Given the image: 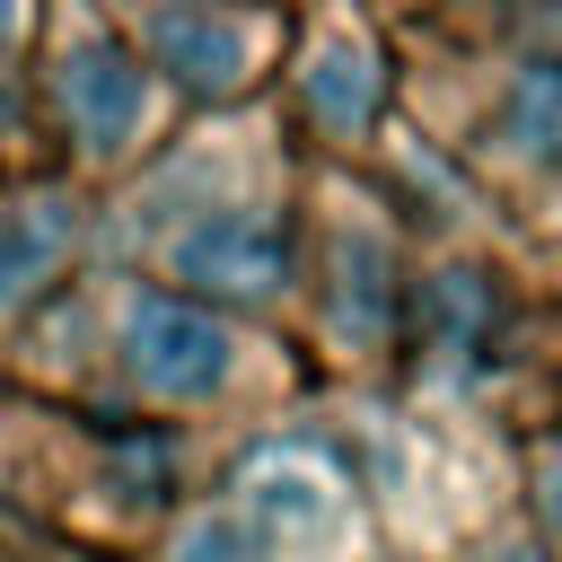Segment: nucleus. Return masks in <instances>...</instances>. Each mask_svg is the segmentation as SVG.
Masks as SVG:
<instances>
[{"label":"nucleus","mask_w":562,"mask_h":562,"mask_svg":"<svg viewBox=\"0 0 562 562\" xmlns=\"http://www.w3.org/2000/svg\"><path fill=\"white\" fill-rule=\"evenodd\" d=\"M97 263V184L44 167L0 184V360Z\"/></svg>","instance_id":"obj_9"},{"label":"nucleus","mask_w":562,"mask_h":562,"mask_svg":"<svg viewBox=\"0 0 562 562\" xmlns=\"http://www.w3.org/2000/svg\"><path fill=\"white\" fill-rule=\"evenodd\" d=\"M0 386L184 430L202 448L255 439L316 404V378L281 325L184 299L149 272L88 263L0 360Z\"/></svg>","instance_id":"obj_1"},{"label":"nucleus","mask_w":562,"mask_h":562,"mask_svg":"<svg viewBox=\"0 0 562 562\" xmlns=\"http://www.w3.org/2000/svg\"><path fill=\"white\" fill-rule=\"evenodd\" d=\"M0 562H123V553H88V544H61V536H35V527L0 518Z\"/></svg>","instance_id":"obj_13"},{"label":"nucleus","mask_w":562,"mask_h":562,"mask_svg":"<svg viewBox=\"0 0 562 562\" xmlns=\"http://www.w3.org/2000/svg\"><path fill=\"white\" fill-rule=\"evenodd\" d=\"M299 220H307V158L281 140V114L228 105L184 114L132 176L97 193V263L149 272L184 299L290 334L299 290Z\"/></svg>","instance_id":"obj_2"},{"label":"nucleus","mask_w":562,"mask_h":562,"mask_svg":"<svg viewBox=\"0 0 562 562\" xmlns=\"http://www.w3.org/2000/svg\"><path fill=\"white\" fill-rule=\"evenodd\" d=\"M439 562H562V553L536 536V518H527L518 501H501V509H492V518H474Z\"/></svg>","instance_id":"obj_12"},{"label":"nucleus","mask_w":562,"mask_h":562,"mask_svg":"<svg viewBox=\"0 0 562 562\" xmlns=\"http://www.w3.org/2000/svg\"><path fill=\"white\" fill-rule=\"evenodd\" d=\"M211 483H220V501L237 509V527L255 536L263 562H369L386 544L351 457L334 448V430L316 413H290L255 439H228Z\"/></svg>","instance_id":"obj_5"},{"label":"nucleus","mask_w":562,"mask_h":562,"mask_svg":"<svg viewBox=\"0 0 562 562\" xmlns=\"http://www.w3.org/2000/svg\"><path fill=\"white\" fill-rule=\"evenodd\" d=\"M281 105L307 167H360L395 123V53L369 18L325 9L281 44Z\"/></svg>","instance_id":"obj_8"},{"label":"nucleus","mask_w":562,"mask_h":562,"mask_svg":"<svg viewBox=\"0 0 562 562\" xmlns=\"http://www.w3.org/2000/svg\"><path fill=\"white\" fill-rule=\"evenodd\" d=\"M369 562H439V553H413V544H378Z\"/></svg>","instance_id":"obj_16"},{"label":"nucleus","mask_w":562,"mask_h":562,"mask_svg":"<svg viewBox=\"0 0 562 562\" xmlns=\"http://www.w3.org/2000/svg\"><path fill=\"white\" fill-rule=\"evenodd\" d=\"M140 562H263V553H255V536L237 527V509L220 501V483H202V492L158 527V544H149Z\"/></svg>","instance_id":"obj_10"},{"label":"nucleus","mask_w":562,"mask_h":562,"mask_svg":"<svg viewBox=\"0 0 562 562\" xmlns=\"http://www.w3.org/2000/svg\"><path fill=\"white\" fill-rule=\"evenodd\" d=\"M211 465H220V448H202L184 430L0 386V518H18L35 536L140 562L158 544V527L211 483Z\"/></svg>","instance_id":"obj_3"},{"label":"nucleus","mask_w":562,"mask_h":562,"mask_svg":"<svg viewBox=\"0 0 562 562\" xmlns=\"http://www.w3.org/2000/svg\"><path fill=\"white\" fill-rule=\"evenodd\" d=\"M105 18L149 61L176 114L255 105L263 79L281 70V18L263 0H105Z\"/></svg>","instance_id":"obj_7"},{"label":"nucleus","mask_w":562,"mask_h":562,"mask_svg":"<svg viewBox=\"0 0 562 562\" xmlns=\"http://www.w3.org/2000/svg\"><path fill=\"white\" fill-rule=\"evenodd\" d=\"M509 501L536 518V536L562 553V422H536L509 439Z\"/></svg>","instance_id":"obj_11"},{"label":"nucleus","mask_w":562,"mask_h":562,"mask_svg":"<svg viewBox=\"0 0 562 562\" xmlns=\"http://www.w3.org/2000/svg\"><path fill=\"white\" fill-rule=\"evenodd\" d=\"M536 237H544V255H553V281H562V184H544V193H536Z\"/></svg>","instance_id":"obj_15"},{"label":"nucleus","mask_w":562,"mask_h":562,"mask_svg":"<svg viewBox=\"0 0 562 562\" xmlns=\"http://www.w3.org/2000/svg\"><path fill=\"white\" fill-rule=\"evenodd\" d=\"M413 228L360 167H307V220H299V290H290V342L316 378V395H378L404 378V325H413Z\"/></svg>","instance_id":"obj_4"},{"label":"nucleus","mask_w":562,"mask_h":562,"mask_svg":"<svg viewBox=\"0 0 562 562\" xmlns=\"http://www.w3.org/2000/svg\"><path fill=\"white\" fill-rule=\"evenodd\" d=\"M26 88H35L44 132L61 149V176H79L97 193L114 176H132L167 140V123H176V105L158 97L149 61L123 44V26L105 18V0H70V18L35 44Z\"/></svg>","instance_id":"obj_6"},{"label":"nucleus","mask_w":562,"mask_h":562,"mask_svg":"<svg viewBox=\"0 0 562 562\" xmlns=\"http://www.w3.org/2000/svg\"><path fill=\"white\" fill-rule=\"evenodd\" d=\"M35 44V0H0V70H18Z\"/></svg>","instance_id":"obj_14"}]
</instances>
